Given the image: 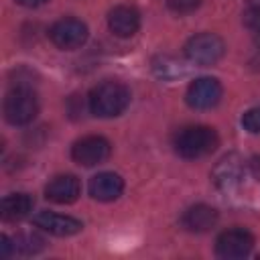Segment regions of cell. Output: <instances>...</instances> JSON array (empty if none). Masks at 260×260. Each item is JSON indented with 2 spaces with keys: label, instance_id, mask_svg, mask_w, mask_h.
Listing matches in <instances>:
<instances>
[{
  "label": "cell",
  "instance_id": "cell-1",
  "mask_svg": "<svg viewBox=\"0 0 260 260\" xmlns=\"http://www.w3.org/2000/svg\"><path fill=\"white\" fill-rule=\"evenodd\" d=\"M89 112L100 118L120 116L130 104V89L120 81H102L87 95Z\"/></svg>",
  "mask_w": 260,
  "mask_h": 260
},
{
  "label": "cell",
  "instance_id": "cell-2",
  "mask_svg": "<svg viewBox=\"0 0 260 260\" xmlns=\"http://www.w3.org/2000/svg\"><path fill=\"white\" fill-rule=\"evenodd\" d=\"M219 144V136L209 126H187L175 134V152L183 158H201L211 154Z\"/></svg>",
  "mask_w": 260,
  "mask_h": 260
},
{
  "label": "cell",
  "instance_id": "cell-3",
  "mask_svg": "<svg viewBox=\"0 0 260 260\" xmlns=\"http://www.w3.org/2000/svg\"><path fill=\"white\" fill-rule=\"evenodd\" d=\"M39 114V100L28 87H14L4 98V118L12 126L30 124Z\"/></svg>",
  "mask_w": 260,
  "mask_h": 260
},
{
  "label": "cell",
  "instance_id": "cell-4",
  "mask_svg": "<svg viewBox=\"0 0 260 260\" xmlns=\"http://www.w3.org/2000/svg\"><path fill=\"white\" fill-rule=\"evenodd\" d=\"M225 53L223 41L213 32H199L185 43V57L195 65H215Z\"/></svg>",
  "mask_w": 260,
  "mask_h": 260
},
{
  "label": "cell",
  "instance_id": "cell-5",
  "mask_svg": "<svg viewBox=\"0 0 260 260\" xmlns=\"http://www.w3.org/2000/svg\"><path fill=\"white\" fill-rule=\"evenodd\" d=\"M254 248V236L244 228H232L217 236L215 240V252L223 260H238L252 252Z\"/></svg>",
  "mask_w": 260,
  "mask_h": 260
},
{
  "label": "cell",
  "instance_id": "cell-6",
  "mask_svg": "<svg viewBox=\"0 0 260 260\" xmlns=\"http://www.w3.org/2000/svg\"><path fill=\"white\" fill-rule=\"evenodd\" d=\"M221 93H223L221 83L215 77H199L189 83L185 102L193 110H209L217 106V102L221 100Z\"/></svg>",
  "mask_w": 260,
  "mask_h": 260
},
{
  "label": "cell",
  "instance_id": "cell-7",
  "mask_svg": "<svg viewBox=\"0 0 260 260\" xmlns=\"http://www.w3.org/2000/svg\"><path fill=\"white\" fill-rule=\"evenodd\" d=\"M49 37L53 41V45H57L59 49H77L87 41V26L85 22L77 20V18H61L57 20L51 30Z\"/></svg>",
  "mask_w": 260,
  "mask_h": 260
},
{
  "label": "cell",
  "instance_id": "cell-8",
  "mask_svg": "<svg viewBox=\"0 0 260 260\" xmlns=\"http://www.w3.org/2000/svg\"><path fill=\"white\" fill-rule=\"evenodd\" d=\"M110 142L104 136H83L71 146V158L77 165L83 167H93L104 162L110 156Z\"/></svg>",
  "mask_w": 260,
  "mask_h": 260
},
{
  "label": "cell",
  "instance_id": "cell-9",
  "mask_svg": "<svg viewBox=\"0 0 260 260\" xmlns=\"http://www.w3.org/2000/svg\"><path fill=\"white\" fill-rule=\"evenodd\" d=\"M32 223L53 236H73L77 232H81V221L71 217V215H61V213H53V211H39L32 217Z\"/></svg>",
  "mask_w": 260,
  "mask_h": 260
},
{
  "label": "cell",
  "instance_id": "cell-10",
  "mask_svg": "<svg viewBox=\"0 0 260 260\" xmlns=\"http://www.w3.org/2000/svg\"><path fill=\"white\" fill-rule=\"evenodd\" d=\"M81 193V183L75 175H57L45 187V197L53 203H73Z\"/></svg>",
  "mask_w": 260,
  "mask_h": 260
},
{
  "label": "cell",
  "instance_id": "cell-11",
  "mask_svg": "<svg viewBox=\"0 0 260 260\" xmlns=\"http://www.w3.org/2000/svg\"><path fill=\"white\" fill-rule=\"evenodd\" d=\"M108 26L120 39L132 37L140 28V12L134 6H116L108 14Z\"/></svg>",
  "mask_w": 260,
  "mask_h": 260
},
{
  "label": "cell",
  "instance_id": "cell-12",
  "mask_svg": "<svg viewBox=\"0 0 260 260\" xmlns=\"http://www.w3.org/2000/svg\"><path fill=\"white\" fill-rule=\"evenodd\" d=\"M124 181L116 173H98L89 179V195L98 201H114L122 195Z\"/></svg>",
  "mask_w": 260,
  "mask_h": 260
},
{
  "label": "cell",
  "instance_id": "cell-13",
  "mask_svg": "<svg viewBox=\"0 0 260 260\" xmlns=\"http://www.w3.org/2000/svg\"><path fill=\"white\" fill-rule=\"evenodd\" d=\"M181 223H183V228H185L187 232L203 234V232H209V230L217 223V211H215L211 205L199 203V205L189 207V209L183 213Z\"/></svg>",
  "mask_w": 260,
  "mask_h": 260
},
{
  "label": "cell",
  "instance_id": "cell-14",
  "mask_svg": "<svg viewBox=\"0 0 260 260\" xmlns=\"http://www.w3.org/2000/svg\"><path fill=\"white\" fill-rule=\"evenodd\" d=\"M213 181L219 189H234L242 181V160L236 154L221 158L213 171Z\"/></svg>",
  "mask_w": 260,
  "mask_h": 260
},
{
  "label": "cell",
  "instance_id": "cell-15",
  "mask_svg": "<svg viewBox=\"0 0 260 260\" xmlns=\"http://www.w3.org/2000/svg\"><path fill=\"white\" fill-rule=\"evenodd\" d=\"M32 209V197L26 193H12L6 195L2 199L0 205V215L4 221H16L28 215V211Z\"/></svg>",
  "mask_w": 260,
  "mask_h": 260
},
{
  "label": "cell",
  "instance_id": "cell-16",
  "mask_svg": "<svg viewBox=\"0 0 260 260\" xmlns=\"http://www.w3.org/2000/svg\"><path fill=\"white\" fill-rule=\"evenodd\" d=\"M41 248H43V240L35 234H26L14 240V250H20L22 254H35Z\"/></svg>",
  "mask_w": 260,
  "mask_h": 260
},
{
  "label": "cell",
  "instance_id": "cell-17",
  "mask_svg": "<svg viewBox=\"0 0 260 260\" xmlns=\"http://www.w3.org/2000/svg\"><path fill=\"white\" fill-rule=\"evenodd\" d=\"M242 126H244V130H248L250 134H258V132H260V106L250 108V110L242 116Z\"/></svg>",
  "mask_w": 260,
  "mask_h": 260
},
{
  "label": "cell",
  "instance_id": "cell-18",
  "mask_svg": "<svg viewBox=\"0 0 260 260\" xmlns=\"http://www.w3.org/2000/svg\"><path fill=\"white\" fill-rule=\"evenodd\" d=\"M199 4H201V0H167L169 10L175 14H189V12L197 10Z\"/></svg>",
  "mask_w": 260,
  "mask_h": 260
},
{
  "label": "cell",
  "instance_id": "cell-19",
  "mask_svg": "<svg viewBox=\"0 0 260 260\" xmlns=\"http://www.w3.org/2000/svg\"><path fill=\"white\" fill-rule=\"evenodd\" d=\"M244 24H246V28H250L252 32L260 30V8L250 6V8L244 12Z\"/></svg>",
  "mask_w": 260,
  "mask_h": 260
},
{
  "label": "cell",
  "instance_id": "cell-20",
  "mask_svg": "<svg viewBox=\"0 0 260 260\" xmlns=\"http://www.w3.org/2000/svg\"><path fill=\"white\" fill-rule=\"evenodd\" d=\"M2 256L4 258H8L10 256V252H12V248H14V244H12V240L8 238V236H2Z\"/></svg>",
  "mask_w": 260,
  "mask_h": 260
},
{
  "label": "cell",
  "instance_id": "cell-21",
  "mask_svg": "<svg viewBox=\"0 0 260 260\" xmlns=\"http://www.w3.org/2000/svg\"><path fill=\"white\" fill-rule=\"evenodd\" d=\"M250 171H252V175H254L256 179H260V156H254V158L250 160Z\"/></svg>",
  "mask_w": 260,
  "mask_h": 260
},
{
  "label": "cell",
  "instance_id": "cell-22",
  "mask_svg": "<svg viewBox=\"0 0 260 260\" xmlns=\"http://www.w3.org/2000/svg\"><path fill=\"white\" fill-rule=\"evenodd\" d=\"M18 4H22V6H28V8H35V6H41V4H45L47 0H16Z\"/></svg>",
  "mask_w": 260,
  "mask_h": 260
},
{
  "label": "cell",
  "instance_id": "cell-23",
  "mask_svg": "<svg viewBox=\"0 0 260 260\" xmlns=\"http://www.w3.org/2000/svg\"><path fill=\"white\" fill-rule=\"evenodd\" d=\"M254 41H256V45L260 47V30H256V32H254Z\"/></svg>",
  "mask_w": 260,
  "mask_h": 260
},
{
  "label": "cell",
  "instance_id": "cell-24",
  "mask_svg": "<svg viewBox=\"0 0 260 260\" xmlns=\"http://www.w3.org/2000/svg\"><path fill=\"white\" fill-rule=\"evenodd\" d=\"M250 2V6H254V8H260V0H248Z\"/></svg>",
  "mask_w": 260,
  "mask_h": 260
}]
</instances>
